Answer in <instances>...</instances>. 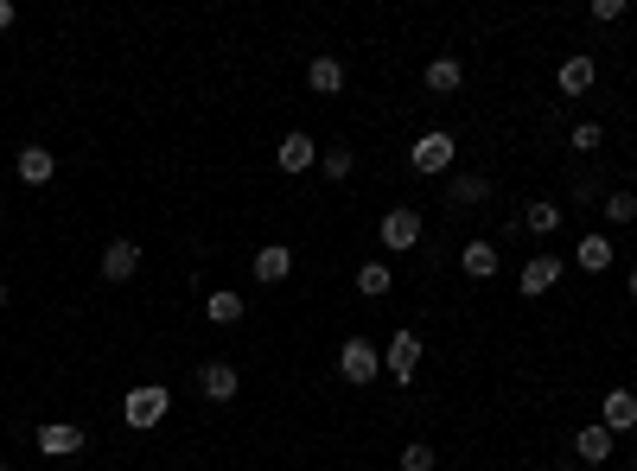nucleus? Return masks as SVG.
I'll return each instance as SVG.
<instances>
[{
    "mask_svg": "<svg viewBox=\"0 0 637 471\" xmlns=\"http://www.w3.org/2000/svg\"><path fill=\"white\" fill-rule=\"evenodd\" d=\"M198 389H204V401H236V389H243V376H236V363H204L198 370Z\"/></svg>",
    "mask_w": 637,
    "mask_h": 471,
    "instance_id": "1a4fd4ad",
    "label": "nucleus"
},
{
    "mask_svg": "<svg viewBox=\"0 0 637 471\" xmlns=\"http://www.w3.org/2000/svg\"><path fill=\"white\" fill-rule=\"evenodd\" d=\"M0 471H13V465H7V459H0Z\"/></svg>",
    "mask_w": 637,
    "mask_h": 471,
    "instance_id": "2f4dec72",
    "label": "nucleus"
},
{
    "mask_svg": "<svg viewBox=\"0 0 637 471\" xmlns=\"http://www.w3.org/2000/svg\"><path fill=\"white\" fill-rule=\"evenodd\" d=\"M376 370H383V357L370 351V338H344V344H338V376H344V382H357V389H364V382H376Z\"/></svg>",
    "mask_w": 637,
    "mask_h": 471,
    "instance_id": "7ed1b4c3",
    "label": "nucleus"
},
{
    "mask_svg": "<svg viewBox=\"0 0 637 471\" xmlns=\"http://www.w3.org/2000/svg\"><path fill=\"white\" fill-rule=\"evenodd\" d=\"M306 83H313V96H338V90H344V58L319 51V58L306 64Z\"/></svg>",
    "mask_w": 637,
    "mask_h": 471,
    "instance_id": "4468645a",
    "label": "nucleus"
},
{
    "mask_svg": "<svg viewBox=\"0 0 637 471\" xmlns=\"http://www.w3.org/2000/svg\"><path fill=\"white\" fill-rule=\"evenodd\" d=\"M593 20H599V26H612V20H625V0H593Z\"/></svg>",
    "mask_w": 637,
    "mask_h": 471,
    "instance_id": "cd10ccee",
    "label": "nucleus"
},
{
    "mask_svg": "<svg viewBox=\"0 0 637 471\" xmlns=\"http://www.w3.org/2000/svg\"><path fill=\"white\" fill-rule=\"evenodd\" d=\"M625 287H631V300H637V261H631V274H625Z\"/></svg>",
    "mask_w": 637,
    "mask_h": 471,
    "instance_id": "c756f323",
    "label": "nucleus"
},
{
    "mask_svg": "<svg viewBox=\"0 0 637 471\" xmlns=\"http://www.w3.org/2000/svg\"><path fill=\"white\" fill-rule=\"evenodd\" d=\"M408 166L415 172H446L453 166V134H421L415 153H408Z\"/></svg>",
    "mask_w": 637,
    "mask_h": 471,
    "instance_id": "9d476101",
    "label": "nucleus"
},
{
    "mask_svg": "<svg viewBox=\"0 0 637 471\" xmlns=\"http://www.w3.org/2000/svg\"><path fill=\"white\" fill-rule=\"evenodd\" d=\"M249 274H255V281H262V287H281L287 274H294V249H287V242H268V249H255Z\"/></svg>",
    "mask_w": 637,
    "mask_h": 471,
    "instance_id": "20e7f679",
    "label": "nucleus"
},
{
    "mask_svg": "<svg viewBox=\"0 0 637 471\" xmlns=\"http://www.w3.org/2000/svg\"><path fill=\"white\" fill-rule=\"evenodd\" d=\"M39 452H45V459H77V452H83V427H77V421L39 427Z\"/></svg>",
    "mask_w": 637,
    "mask_h": 471,
    "instance_id": "0eeeda50",
    "label": "nucleus"
},
{
    "mask_svg": "<svg viewBox=\"0 0 637 471\" xmlns=\"http://www.w3.org/2000/svg\"><path fill=\"white\" fill-rule=\"evenodd\" d=\"M274 166H281V172H306V166H319V141H313V134H281V147H274Z\"/></svg>",
    "mask_w": 637,
    "mask_h": 471,
    "instance_id": "423d86ee",
    "label": "nucleus"
},
{
    "mask_svg": "<svg viewBox=\"0 0 637 471\" xmlns=\"http://www.w3.org/2000/svg\"><path fill=\"white\" fill-rule=\"evenodd\" d=\"M459 83H466V71H459V58H434V64H427V90H434V96H453Z\"/></svg>",
    "mask_w": 637,
    "mask_h": 471,
    "instance_id": "6ab92c4d",
    "label": "nucleus"
},
{
    "mask_svg": "<svg viewBox=\"0 0 637 471\" xmlns=\"http://www.w3.org/2000/svg\"><path fill=\"white\" fill-rule=\"evenodd\" d=\"M166 408H172V395L160 389V382H141V389H128V401H122V421L134 433H147V427L166 421Z\"/></svg>",
    "mask_w": 637,
    "mask_h": 471,
    "instance_id": "f257e3e1",
    "label": "nucleus"
},
{
    "mask_svg": "<svg viewBox=\"0 0 637 471\" xmlns=\"http://www.w3.org/2000/svg\"><path fill=\"white\" fill-rule=\"evenodd\" d=\"M459 268H466L472 281H491L497 274V242H466V249H459Z\"/></svg>",
    "mask_w": 637,
    "mask_h": 471,
    "instance_id": "dca6fc26",
    "label": "nucleus"
},
{
    "mask_svg": "<svg viewBox=\"0 0 637 471\" xmlns=\"http://www.w3.org/2000/svg\"><path fill=\"white\" fill-rule=\"evenodd\" d=\"M204 319H211V325H236V319H243V293H211V300H204Z\"/></svg>",
    "mask_w": 637,
    "mask_h": 471,
    "instance_id": "4be33fe9",
    "label": "nucleus"
},
{
    "mask_svg": "<svg viewBox=\"0 0 637 471\" xmlns=\"http://www.w3.org/2000/svg\"><path fill=\"white\" fill-rule=\"evenodd\" d=\"M415 363H421V338H415V331H395L389 351H383V370L395 382H415Z\"/></svg>",
    "mask_w": 637,
    "mask_h": 471,
    "instance_id": "39448f33",
    "label": "nucleus"
},
{
    "mask_svg": "<svg viewBox=\"0 0 637 471\" xmlns=\"http://www.w3.org/2000/svg\"><path fill=\"white\" fill-rule=\"evenodd\" d=\"M574 452H580V465H606L612 459V433L606 427H580L574 433Z\"/></svg>",
    "mask_w": 637,
    "mask_h": 471,
    "instance_id": "f3484780",
    "label": "nucleus"
},
{
    "mask_svg": "<svg viewBox=\"0 0 637 471\" xmlns=\"http://www.w3.org/2000/svg\"><path fill=\"white\" fill-rule=\"evenodd\" d=\"M383 249H389V255L421 249V211H415V204H395V211L383 217Z\"/></svg>",
    "mask_w": 637,
    "mask_h": 471,
    "instance_id": "f03ea898",
    "label": "nucleus"
},
{
    "mask_svg": "<svg viewBox=\"0 0 637 471\" xmlns=\"http://www.w3.org/2000/svg\"><path fill=\"white\" fill-rule=\"evenodd\" d=\"M402 471H434V446H427V440L402 446Z\"/></svg>",
    "mask_w": 637,
    "mask_h": 471,
    "instance_id": "a878e982",
    "label": "nucleus"
},
{
    "mask_svg": "<svg viewBox=\"0 0 637 471\" xmlns=\"http://www.w3.org/2000/svg\"><path fill=\"white\" fill-rule=\"evenodd\" d=\"M134 268H141V249H134L128 236H115L109 249H102V281H134Z\"/></svg>",
    "mask_w": 637,
    "mask_h": 471,
    "instance_id": "9b49d317",
    "label": "nucleus"
},
{
    "mask_svg": "<svg viewBox=\"0 0 637 471\" xmlns=\"http://www.w3.org/2000/svg\"><path fill=\"white\" fill-rule=\"evenodd\" d=\"M599 141H606L599 121H580V128H574V153H599Z\"/></svg>",
    "mask_w": 637,
    "mask_h": 471,
    "instance_id": "bb28decb",
    "label": "nucleus"
},
{
    "mask_svg": "<svg viewBox=\"0 0 637 471\" xmlns=\"http://www.w3.org/2000/svg\"><path fill=\"white\" fill-rule=\"evenodd\" d=\"M599 211H606L612 230H625V223H637V198H631V191H606V204H599Z\"/></svg>",
    "mask_w": 637,
    "mask_h": 471,
    "instance_id": "b1692460",
    "label": "nucleus"
},
{
    "mask_svg": "<svg viewBox=\"0 0 637 471\" xmlns=\"http://www.w3.org/2000/svg\"><path fill=\"white\" fill-rule=\"evenodd\" d=\"M13 26V0H0V32H7Z\"/></svg>",
    "mask_w": 637,
    "mask_h": 471,
    "instance_id": "c85d7f7f",
    "label": "nucleus"
},
{
    "mask_svg": "<svg viewBox=\"0 0 637 471\" xmlns=\"http://www.w3.org/2000/svg\"><path fill=\"white\" fill-rule=\"evenodd\" d=\"M389 287H395L389 261H364V268H357V293H364V300H383Z\"/></svg>",
    "mask_w": 637,
    "mask_h": 471,
    "instance_id": "a211bd4d",
    "label": "nucleus"
},
{
    "mask_svg": "<svg viewBox=\"0 0 637 471\" xmlns=\"http://www.w3.org/2000/svg\"><path fill=\"white\" fill-rule=\"evenodd\" d=\"M446 198H453V204H485V198H491V185L478 179V172H459V179L446 185Z\"/></svg>",
    "mask_w": 637,
    "mask_h": 471,
    "instance_id": "5701e85b",
    "label": "nucleus"
},
{
    "mask_svg": "<svg viewBox=\"0 0 637 471\" xmlns=\"http://www.w3.org/2000/svg\"><path fill=\"white\" fill-rule=\"evenodd\" d=\"M0 306H7V287H0Z\"/></svg>",
    "mask_w": 637,
    "mask_h": 471,
    "instance_id": "7c9ffc66",
    "label": "nucleus"
},
{
    "mask_svg": "<svg viewBox=\"0 0 637 471\" xmlns=\"http://www.w3.org/2000/svg\"><path fill=\"white\" fill-rule=\"evenodd\" d=\"M555 281H561V255H529V261H523V300L548 293Z\"/></svg>",
    "mask_w": 637,
    "mask_h": 471,
    "instance_id": "ddd939ff",
    "label": "nucleus"
},
{
    "mask_svg": "<svg viewBox=\"0 0 637 471\" xmlns=\"http://www.w3.org/2000/svg\"><path fill=\"white\" fill-rule=\"evenodd\" d=\"M319 166H325V179H351V166H357V160H351V147H325V160H319Z\"/></svg>",
    "mask_w": 637,
    "mask_h": 471,
    "instance_id": "393cba45",
    "label": "nucleus"
},
{
    "mask_svg": "<svg viewBox=\"0 0 637 471\" xmlns=\"http://www.w3.org/2000/svg\"><path fill=\"white\" fill-rule=\"evenodd\" d=\"M574 261H580L587 274H606V268H612V242H606V236H580Z\"/></svg>",
    "mask_w": 637,
    "mask_h": 471,
    "instance_id": "aec40b11",
    "label": "nucleus"
},
{
    "mask_svg": "<svg viewBox=\"0 0 637 471\" xmlns=\"http://www.w3.org/2000/svg\"><path fill=\"white\" fill-rule=\"evenodd\" d=\"M516 230H529V236H555V230H561V204H548V198L523 204V217H516Z\"/></svg>",
    "mask_w": 637,
    "mask_h": 471,
    "instance_id": "2eb2a0df",
    "label": "nucleus"
},
{
    "mask_svg": "<svg viewBox=\"0 0 637 471\" xmlns=\"http://www.w3.org/2000/svg\"><path fill=\"white\" fill-rule=\"evenodd\" d=\"M51 172H58V160H51L45 147H20V179H26V185H45Z\"/></svg>",
    "mask_w": 637,
    "mask_h": 471,
    "instance_id": "412c9836",
    "label": "nucleus"
},
{
    "mask_svg": "<svg viewBox=\"0 0 637 471\" xmlns=\"http://www.w3.org/2000/svg\"><path fill=\"white\" fill-rule=\"evenodd\" d=\"M599 427H606L612 440H618V433H631L637 427V395L631 389H612L606 401H599Z\"/></svg>",
    "mask_w": 637,
    "mask_h": 471,
    "instance_id": "6e6552de",
    "label": "nucleus"
},
{
    "mask_svg": "<svg viewBox=\"0 0 637 471\" xmlns=\"http://www.w3.org/2000/svg\"><path fill=\"white\" fill-rule=\"evenodd\" d=\"M593 77H599V64L587 58V51H574V58L555 71V83H561V96H587L593 90Z\"/></svg>",
    "mask_w": 637,
    "mask_h": 471,
    "instance_id": "f8f14e48",
    "label": "nucleus"
}]
</instances>
